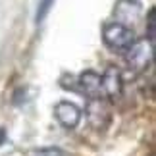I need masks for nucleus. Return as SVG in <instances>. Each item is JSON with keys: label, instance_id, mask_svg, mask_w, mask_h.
I'll list each match as a JSON object with an SVG mask.
<instances>
[{"label": "nucleus", "instance_id": "nucleus-9", "mask_svg": "<svg viewBox=\"0 0 156 156\" xmlns=\"http://www.w3.org/2000/svg\"><path fill=\"white\" fill-rule=\"evenodd\" d=\"M52 4H54V0H41V2H39V8H37V14H35V21H37V23H43L44 17L48 16Z\"/></svg>", "mask_w": 156, "mask_h": 156}, {"label": "nucleus", "instance_id": "nucleus-4", "mask_svg": "<svg viewBox=\"0 0 156 156\" xmlns=\"http://www.w3.org/2000/svg\"><path fill=\"white\" fill-rule=\"evenodd\" d=\"M141 12H143L141 0H118L114 6V17H116L114 21L122 23L125 27H131L139 20Z\"/></svg>", "mask_w": 156, "mask_h": 156}, {"label": "nucleus", "instance_id": "nucleus-8", "mask_svg": "<svg viewBox=\"0 0 156 156\" xmlns=\"http://www.w3.org/2000/svg\"><path fill=\"white\" fill-rule=\"evenodd\" d=\"M154 14H156L154 8L148 10V17H147V39H145L152 46H154V37H156V20H154Z\"/></svg>", "mask_w": 156, "mask_h": 156}, {"label": "nucleus", "instance_id": "nucleus-7", "mask_svg": "<svg viewBox=\"0 0 156 156\" xmlns=\"http://www.w3.org/2000/svg\"><path fill=\"white\" fill-rule=\"evenodd\" d=\"M87 118L91 122L93 127H106L108 122H110V106H108L106 100L97 98V100H89L87 104Z\"/></svg>", "mask_w": 156, "mask_h": 156}, {"label": "nucleus", "instance_id": "nucleus-5", "mask_svg": "<svg viewBox=\"0 0 156 156\" xmlns=\"http://www.w3.org/2000/svg\"><path fill=\"white\" fill-rule=\"evenodd\" d=\"M100 83H102V97L108 98H118L123 93V79L122 71L116 66H108L104 73L100 75Z\"/></svg>", "mask_w": 156, "mask_h": 156}, {"label": "nucleus", "instance_id": "nucleus-10", "mask_svg": "<svg viewBox=\"0 0 156 156\" xmlns=\"http://www.w3.org/2000/svg\"><path fill=\"white\" fill-rule=\"evenodd\" d=\"M29 156H66V152L54 147V148H39V151H33Z\"/></svg>", "mask_w": 156, "mask_h": 156}, {"label": "nucleus", "instance_id": "nucleus-3", "mask_svg": "<svg viewBox=\"0 0 156 156\" xmlns=\"http://www.w3.org/2000/svg\"><path fill=\"white\" fill-rule=\"evenodd\" d=\"M75 91L85 94L89 100L102 98V83H100V73L93 69H87L75 79Z\"/></svg>", "mask_w": 156, "mask_h": 156}, {"label": "nucleus", "instance_id": "nucleus-6", "mask_svg": "<svg viewBox=\"0 0 156 156\" xmlns=\"http://www.w3.org/2000/svg\"><path fill=\"white\" fill-rule=\"evenodd\" d=\"M54 116L66 129H73L81 122L79 106H75L73 102H68V100H62V102H58L54 106Z\"/></svg>", "mask_w": 156, "mask_h": 156}, {"label": "nucleus", "instance_id": "nucleus-1", "mask_svg": "<svg viewBox=\"0 0 156 156\" xmlns=\"http://www.w3.org/2000/svg\"><path fill=\"white\" fill-rule=\"evenodd\" d=\"M102 41L110 50L125 52L137 41V37H135V33H133L131 27H125L122 23L110 21V23H106L104 29H102Z\"/></svg>", "mask_w": 156, "mask_h": 156}, {"label": "nucleus", "instance_id": "nucleus-2", "mask_svg": "<svg viewBox=\"0 0 156 156\" xmlns=\"http://www.w3.org/2000/svg\"><path fill=\"white\" fill-rule=\"evenodd\" d=\"M123 54H125L123 58H125V64H127V69L133 71V73H141L152 64L154 46L148 41L141 39V41H135Z\"/></svg>", "mask_w": 156, "mask_h": 156}]
</instances>
